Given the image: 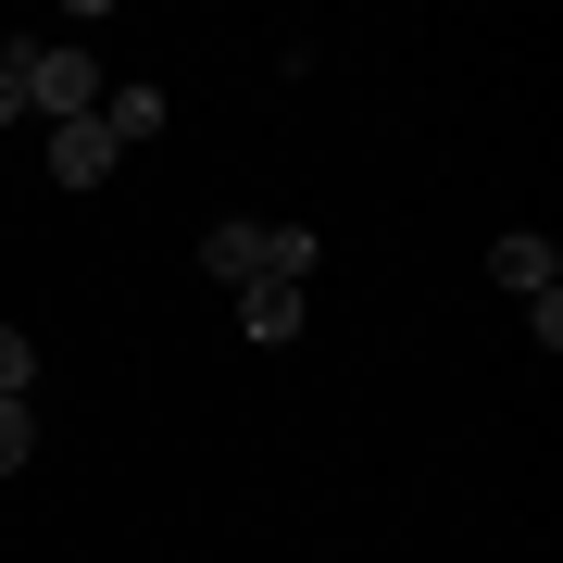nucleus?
<instances>
[{
    "label": "nucleus",
    "mask_w": 563,
    "mask_h": 563,
    "mask_svg": "<svg viewBox=\"0 0 563 563\" xmlns=\"http://www.w3.org/2000/svg\"><path fill=\"white\" fill-rule=\"evenodd\" d=\"M0 125H25V76H13V63H0Z\"/></svg>",
    "instance_id": "obj_9"
},
{
    "label": "nucleus",
    "mask_w": 563,
    "mask_h": 563,
    "mask_svg": "<svg viewBox=\"0 0 563 563\" xmlns=\"http://www.w3.org/2000/svg\"><path fill=\"white\" fill-rule=\"evenodd\" d=\"M25 388H38V339H25V325H0V401H25Z\"/></svg>",
    "instance_id": "obj_7"
},
{
    "label": "nucleus",
    "mask_w": 563,
    "mask_h": 563,
    "mask_svg": "<svg viewBox=\"0 0 563 563\" xmlns=\"http://www.w3.org/2000/svg\"><path fill=\"white\" fill-rule=\"evenodd\" d=\"M239 339H251V351H288V339H301V288H276V276L239 288Z\"/></svg>",
    "instance_id": "obj_5"
},
{
    "label": "nucleus",
    "mask_w": 563,
    "mask_h": 563,
    "mask_svg": "<svg viewBox=\"0 0 563 563\" xmlns=\"http://www.w3.org/2000/svg\"><path fill=\"white\" fill-rule=\"evenodd\" d=\"M25 451H38V413H25V401H0V476H25Z\"/></svg>",
    "instance_id": "obj_8"
},
{
    "label": "nucleus",
    "mask_w": 563,
    "mask_h": 563,
    "mask_svg": "<svg viewBox=\"0 0 563 563\" xmlns=\"http://www.w3.org/2000/svg\"><path fill=\"white\" fill-rule=\"evenodd\" d=\"M313 225H213V239H201V276H225V288H263V276H276V288H313Z\"/></svg>",
    "instance_id": "obj_1"
},
{
    "label": "nucleus",
    "mask_w": 563,
    "mask_h": 563,
    "mask_svg": "<svg viewBox=\"0 0 563 563\" xmlns=\"http://www.w3.org/2000/svg\"><path fill=\"white\" fill-rule=\"evenodd\" d=\"M13 76H25V113H51V125H76V113H101V63H88L76 38H13Z\"/></svg>",
    "instance_id": "obj_2"
},
{
    "label": "nucleus",
    "mask_w": 563,
    "mask_h": 563,
    "mask_svg": "<svg viewBox=\"0 0 563 563\" xmlns=\"http://www.w3.org/2000/svg\"><path fill=\"white\" fill-rule=\"evenodd\" d=\"M488 276H501L514 301H539V288H563V263H551V239H539V225H514V239H488Z\"/></svg>",
    "instance_id": "obj_3"
},
{
    "label": "nucleus",
    "mask_w": 563,
    "mask_h": 563,
    "mask_svg": "<svg viewBox=\"0 0 563 563\" xmlns=\"http://www.w3.org/2000/svg\"><path fill=\"white\" fill-rule=\"evenodd\" d=\"M163 125V88H101V139L125 151V139H151Z\"/></svg>",
    "instance_id": "obj_6"
},
{
    "label": "nucleus",
    "mask_w": 563,
    "mask_h": 563,
    "mask_svg": "<svg viewBox=\"0 0 563 563\" xmlns=\"http://www.w3.org/2000/svg\"><path fill=\"white\" fill-rule=\"evenodd\" d=\"M51 176H63V188H101V176H113V139H101V113L51 125Z\"/></svg>",
    "instance_id": "obj_4"
}]
</instances>
